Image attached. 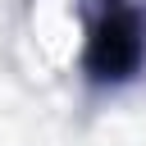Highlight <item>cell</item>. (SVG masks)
I'll return each mask as SVG.
<instances>
[{
	"mask_svg": "<svg viewBox=\"0 0 146 146\" xmlns=\"http://www.w3.org/2000/svg\"><path fill=\"white\" fill-rule=\"evenodd\" d=\"M146 55V36H141V14L128 5H110L96 27H91V46H87V68L96 82H123L141 68Z\"/></svg>",
	"mask_w": 146,
	"mask_h": 146,
	"instance_id": "1",
	"label": "cell"
}]
</instances>
